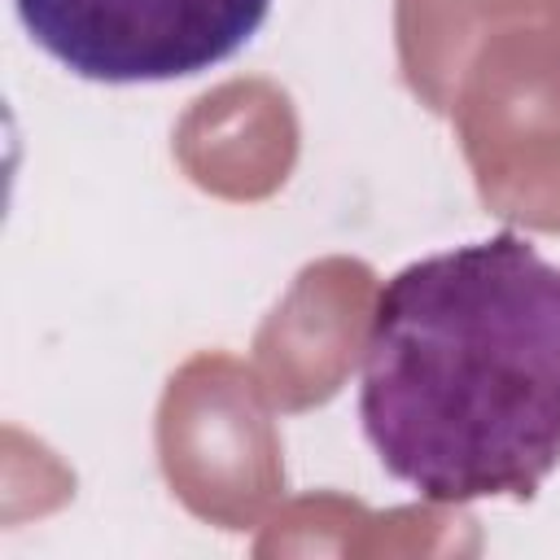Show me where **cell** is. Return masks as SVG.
Masks as SVG:
<instances>
[{
    "mask_svg": "<svg viewBox=\"0 0 560 560\" xmlns=\"http://www.w3.org/2000/svg\"><path fill=\"white\" fill-rule=\"evenodd\" d=\"M359 420L381 468L429 503L534 499L560 468V262L494 232L389 276Z\"/></svg>",
    "mask_w": 560,
    "mask_h": 560,
    "instance_id": "cell-1",
    "label": "cell"
},
{
    "mask_svg": "<svg viewBox=\"0 0 560 560\" xmlns=\"http://www.w3.org/2000/svg\"><path fill=\"white\" fill-rule=\"evenodd\" d=\"M26 35L92 83H166L236 57L271 0H13Z\"/></svg>",
    "mask_w": 560,
    "mask_h": 560,
    "instance_id": "cell-2",
    "label": "cell"
}]
</instances>
